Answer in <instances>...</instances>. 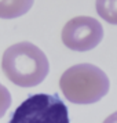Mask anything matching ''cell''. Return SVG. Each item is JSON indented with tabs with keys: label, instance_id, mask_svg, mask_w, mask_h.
I'll return each mask as SVG.
<instances>
[{
	"label": "cell",
	"instance_id": "6da1fadb",
	"mask_svg": "<svg viewBox=\"0 0 117 123\" xmlns=\"http://www.w3.org/2000/svg\"><path fill=\"white\" fill-rule=\"evenodd\" d=\"M1 68L8 80L21 87H34L45 79L50 71L48 60L37 46L21 42L8 47L3 54Z\"/></svg>",
	"mask_w": 117,
	"mask_h": 123
},
{
	"label": "cell",
	"instance_id": "7a4b0ae2",
	"mask_svg": "<svg viewBox=\"0 0 117 123\" xmlns=\"http://www.w3.org/2000/svg\"><path fill=\"white\" fill-rule=\"evenodd\" d=\"M59 86L67 101L85 105L103 98L110 89V82L107 75L96 65L78 64L62 73Z\"/></svg>",
	"mask_w": 117,
	"mask_h": 123
},
{
	"label": "cell",
	"instance_id": "3957f363",
	"mask_svg": "<svg viewBox=\"0 0 117 123\" xmlns=\"http://www.w3.org/2000/svg\"><path fill=\"white\" fill-rule=\"evenodd\" d=\"M8 123H70L66 105L58 95L33 94L19 104Z\"/></svg>",
	"mask_w": 117,
	"mask_h": 123
},
{
	"label": "cell",
	"instance_id": "277c9868",
	"mask_svg": "<svg viewBox=\"0 0 117 123\" xmlns=\"http://www.w3.org/2000/svg\"><path fill=\"white\" fill-rule=\"evenodd\" d=\"M103 37V28L92 17L72 18L62 29V42L73 51H88L95 49Z\"/></svg>",
	"mask_w": 117,
	"mask_h": 123
},
{
	"label": "cell",
	"instance_id": "5b68a950",
	"mask_svg": "<svg viewBox=\"0 0 117 123\" xmlns=\"http://www.w3.org/2000/svg\"><path fill=\"white\" fill-rule=\"evenodd\" d=\"M34 0H0V18L11 19L21 17L32 8Z\"/></svg>",
	"mask_w": 117,
	"mask_h": 123
},
{
	"label": "cell",
	"instance_id": "8992f818",
	"mask_svg": "<svg viewBox=\"0 0 117 123\" xmlns=\"http://www.w3.org/2000/svg\"><path fill=\"white\" fill-rule=\"evenodd\" d=\"M96 12L106 22L117 25V0H96Z\"/></svg>",
	"mask_w": 117,
	"mask_h": 123
},
{
	"label": "cell",
	"instance_id": "52a82bcc",
	"mask_svg": "<svg viewBox=\"0 0 117 123\" xmlns=\"http://www.w3.org/2000/svg\"><path fill=\"white\" fill-rule=\"evenodd\" d=\"M10 105H11V94L7 90V87L0 83V119L6 115Z\"/></svg>",
	"mask_w": 117,
	"mask_h": 123
},
{
	"label": "cell",
	"instance_id": "ba28073f",
	"mask_svg": "<svg viewBox=\"0 0 117 123\" xmlns=\"http://www.w3.org/2000/svg\"><path fill=\"white\" fill-rule=\"evenodd\" d=\"M103 123H117V111L114 112V113H111L110 116L106 117Z\"/></svg>",
	"mask_w": 117,
	"mask_h": 123
}]
</instances>
